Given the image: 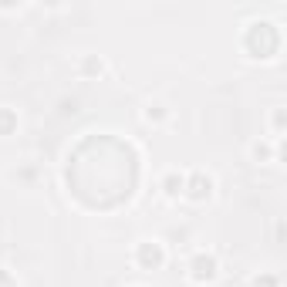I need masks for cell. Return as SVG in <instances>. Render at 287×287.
<instances>
[{
    "label": "cell",
    "instance_id": "6da1fadb",
    "mask_svg": "<svg viewBox=\"0 0 287 287\" xmlns=\"http://www.w3.org/2000/svg\"><path fill=\"white\" fill-rule=\"evenodd\" d=\"M216 274V260L213 257H196V263H193V277L196 280H210Z\"/></svg>",
    "mask_w": 287,
    "mask_h": 287
},
{
    "label": "cell",
    "instance_id": "7a4b0ae2",
    "mask_svg": "<svg viewBox=\"0 0 287 287\" xmlns=\"http://www.w3.org/2000/svg\"><path fill=\"white\" fill-rule=\"evenodd\" d=\"M210 176H193V182H189V196L193 199H203V196H210Z\"/></svg>",
    "mask_w": 287,
    "mask_h": 287
},
{
    "label": "cell",
    "instance_id": "3957f363",
    "mask_svg": "<svg viewBox=\"0 0 287 287\" xmlns=\"http://www.w3.org/2000/svg\"><path fill=\"white\" fill-rule=\"evenodd\" d=\"M182 193V179L172 172V176H166V196H179Z\"/></svg>",
    "mask_w": 287,
    "mask_h": 287
}]
</instances>
